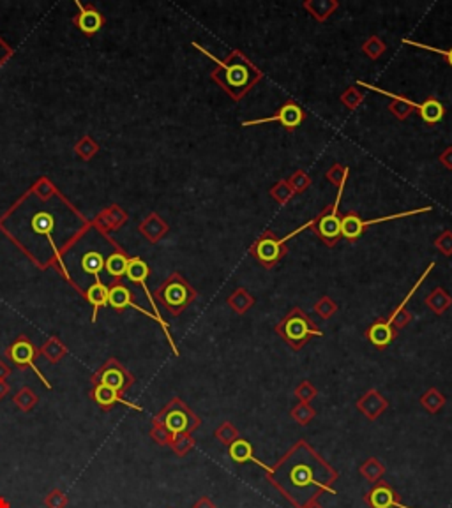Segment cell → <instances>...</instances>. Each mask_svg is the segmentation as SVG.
<instances>
[{
	"label": "cell",
	"mask_w": 452,
	"mask_h": 508,
	"mask_svg": "<svg viewBox=\"0 0 452 508\" xmlns=\"http://www.w3.org/2000/svg\"><path fill=\"white\" fill-rule=\"evenodd\" d=\"M304 508H325V507H323V505H320V501H313V503L306 505Z\"/></svg>",
	"instance_id": "cell-46"
},
{
	"label": "cell",
	"mask_w": 452,
	"mask_h": 508,
	"mask_svg": "<svg viewBox=\"0 0 452 508\" xmlns=\"http://www.w3.org/2000/svg\"><path fill=\"white\" fill-rule=\"evenodd\" d=\"M166 229H168L166 228V225L161 221V219H159L158 216H156V214H150L145 221L140 225V233H142L143 236H147L150 242H158L159 238L165 235Z\"/></svg>",
	"instance_id": "cell-24"
},
{
	"label": "cell",
	"mask_w": 452,
	"mask_h": 508,
	"mask_svg": "<svg viewBox=\"0 0 452 508\" xmlns=\"http://www.w3.org/2000/svg\"><path fill=\"white\" fill-rule=\"evenodd\" d=\"M43 503L46 508H66L69 500H67L64 491H60V489H51L50 493L44 496Z\"/></svg>",
	"instance_id": "cell-36"
},
{
	"label": "cell",
	"mask_w": 452,
	"mask_h": 508,
	"mask_svg": "<svg viewBox=\"0 0 452 508\" xmlns=\"http://www.w3.org/2000/svg\"><path fill=\"white\" fill-rule=\"evenodd\" d=\"M105 263H107L105 252L96 251V249L82 252V258H80V268H82V272L85 274V276H94L96 283H101L99 274H101V270L105 268Z\"/></svg>",
	"instance_id": "cell-20"
},
{
	"label": "cell",
	"mask_w": 452,
	"mask_h": 508,
	"mask_svg": "<svg viewBox=\"0 0 452 508\" xmlns=\"http://www.w3.org/2000/svg\"><path fill=\"white\" fill-rule=\"evenodd\" d=\"M149 274H150L149 265H147L145 261L142 260V258H138V256L129 258V261H127V268H126V277L133 284H138V286L143 288V292H145L147 299H149L150 305H152V309H154V314L161 318V314H159V311H158V305H156V300L152 299V295H150V292H149V288H147V284H145Z\"/></svg>",
	"instance_id": "cell-15"
},
{
	"label": "cell",
	"mask_w": 452,
	"mask_h": 508,
	"mask_svg": "<svg viewBox=\"0 0 452 508\" xmlns=\"http://www.w3.org/2000/svg\"><path fill=\"white\" fill-rule=\"evenodd\" d=\"M127 221V214L124 212L118 205H111L108 209L102 210L98 217H96V226L99 228V232L102 233H110L117 232V229L123 228L124 223Z\"/></svg>",
	"instance_id": "cell-19"
},
{
	"label": "cell",
	"mask_w": 452,
	"mask_h": 508,
	"mask_svg": "<svg viewBox=\"0 0 452 508\" xmlns=\"http://www.w3.org/2000/svg\"><path fill=\"white\" fill-rule=\"evenodd\" d=\"M428 305L433 309V311L437 312V314H442V312L451 305V299H449V295H444V293L438 290L435 295L428 299Z\"/></svg>",
	"instance_id": "cell-37"
},
{
	"label": "cell",
	"mask_w": 452,
	"mask_h": 508,
	"mask_svg": "<svg viewBox=\"0 0 452 508\" xmlns=\"http://www.w3.org/2000/svg\"><path fill=\"white\" fill-rule=\"evenodd\" d=\"M359 473H361L362 477L366 478L370 484H377V482H380L381 477L386 475V466H383L381 461H378L377 457H370V459H366V461L359 466Z\"/></svg>",
	"instance_id": "cell-26"
},
{
	"label": "cell",
	"mask_w": 452,
	"mask_h": 508,
	"mask_svg": "<svg viewBox=\"0 0 452 508\" xmlns=\"http://www.w3.org/2000/svg\"><path fill=\"white\" fill-rule=\"evenodd\" d=\"M362 233H364V221L361 217L355 216V214L341 217V236H345L346 241H357Z\"/></svg>",
	"instance_id": "cell-25"
},
{
	"label": "cell",
	"mask_w": 452,
	"mask_h": 508,
	"mask_svg": "<svg viewBox=\"0 0 452 508\" xmlns=\"http://www.w3.org/2000/svg\"><path fill=\"white\" fill-rule=\"evenodd\" d=\"M195 445H197V442L191 434H175L172 443H170V449L177 457H186L195 449Z\"/></svg>",
	"instance_id": "cell-30"
},
{
	"label": "cell",
	"mask_w": 452,
	"mask_h": 508,
	"mask_svg": "<svg viewBox=\"0 0 452 508\" xmlns=\"http://www.w3.org/2000/svg\"><path fill=\"white\" fill-rule=\"evenodd\" d=\"M156 299L159 303H163V308L170 312L172 316H179L184 312L189 303L197 299V292H195L191 284L181 276V274H172L156 292Z\"/></svg>",
	"instance_id": "cell-5"
},
{
	"label": "cell",
	"mask_w": 452,
	"mask_h": 508,
	"mask_svg": "<svg viewBox=\"0 0 452 508\" xmlns=\"http://www.w3.org/2000/svg\"><path fill=\"white\" fill-rule=\"evenodd\" d=\"M91 382L92 385L110 386L115 392L124 395L134 385L136 379H134V376L131 375V370L126 366H123L117 359L111 357V359H108L107 362L96 370L94 375H92Z\"/></svg>",
	"instance_id": "cell-7"
},
{
	"label": "cell",
	"mask_w": 452,
	"mask_h": 508,
	"mask_svg": "<svg viewBox=\"0 0 452 508\" xmlns=\"http://www.w3.org/2000/svg\"><path fill=\"white\" fill-rule=\"evenodd\" d=\"M91 399L99 406V408H101L102 411L114 410L115 404H124L134 411H143L142 406L134 404V402H129L127 399H124L123 395L118 394V392H115L114 388H110V386H105V385H92Z\"/></svg>",
	"instance_id": "cell-13"
},
{
	"label": "cell",
	"mask_w": 452,
	"mask_h": 508,
	"mask_svg": "<svg viewBox=\"0 0 452 508\" xmlns=\"http://www.w3.org/2000/svg\"><path fill=\"white\" fill-rule=\"evenodd\" d=\"M336 309H338V308H336V303L334 302H330L329 299H323L322 302H318L315 305V311L318 312V314L322 316V318H330V316H332L336 312Z\"/></svg>",
	"instance_id": "cell-40"
},
{
	"label": "cell",
	"mask_w": 452,
	"mask_h": 508,
	"mask_svg": "<svg viewBox=\"0 0 452 508\" xmlns=\"http://www.w3.org/2000/svg\"><path fill=\"white\" fill-rule=\"evenodd\" d=\"M0 508H11V503L4 496H0Z\"/></svg>",
	"instance_id": "cell-45"
},
{
	"label": "cell",
	"mask_w": 452,
	"mask_h": 508,
	"mask_svg": "<svg viewBox=\"0 0 452 508\" xmlns=\"http://www.w3.org/2000/svg\"><path fill=\"white\" fill-rule=\"evenodd\" d=\"M304 120V111L300 110L295 103H287L281 108L274 117L262 118V120H251V122H244V127L256 126V124H269V122H280L281 126L287 127V129H295L297 126H300Z\"/></svg>",
	"instance_id": "cell-14"
},
{
	"label": "cell",
	"mask_w": 452,
	"mask_h": 508,
	"mask_svg": "<svg viewBox=\"0 0 452 508\" xmlns=\"http://www.w3.org/2000/svg\"><path fill=\"white\" fill-rule=\"evenodd\" d=\"M275 332L283 337L284 343L291 350L299 351L300 348L306 346L315 335H322V330L316 328L313 319L299 308H293L280 323L275 325Z\"/></svg>",
	"instance_id": "cell-2"
},
{
	"label": "cell",
	"mask_w": 452,
	"mask_h": 508,
	"mask_svg": "<svg viewBox=\"0 0 452 508\" xmlns=\"http://www.w3.org/2000/svg\"><path fill=\"white\" fill-rule=\"evenodd\" d=\"M397 335V328L390 323L389 319H377L373 325L366 330V337L374 348H383L389 346Z\"/></svg>",
	"instance_id": "cell-16"
},
{
	"label": "cell",
	"mask_w": 452,
	"mask_h": 508,
	"mask_svg": "<svg viewBox=\"0 0 452 508\" xmlns=\"http://www.w3.org/2000/svg\"><path fill=\"white\" fill-rule=\"evenodd\" d=\"M228 455L233 462H237V464H248V462H253V464H256L258 468L264 469V471H269V469H271V466H267L265 462L256 459L255 449H253L251 443H249L248 440H244V438H239L237 442H233L232 445L228 446Z\"/></svg>",
	"instance_id": "cell-18"
},
{
	"label": "cell",
	"mask_w": 452,
	"mask_h": 508,
	"mask_svg": "<svg viewBox=\"0 0 452 508\" xmlns=\"http://www.w3.org/2000/svg\"><path fill=\"white\" fill-rule=\"evenodd\" d=\"M403 43L406 44H412V46H417V48H424V50H431V52L435 53H440V55H445V59L449 60V64L452 66V48L449 50V52H444V50H438V48H431V46H426V44H421V43H413V41H403Z\"/></svg>",
	"instance_id": "cell-41"
},
{
	"label": "cell",
	"mask_w": 452,
	"mask_h": 508,
	"mask_svg": "<svg viewBox=\"0 0 452 508\" xmlns=\"http://www.w3.org/2000/svg\"><path fill=\"white\" fill-rule=\"evenodd\" d=\"M75 152L83 159V161H91L99 152V145L91 138V136H83L75 147Z\"/></svg>",
	"instance_id": "cell-33"
},
{
	"label": "cell",
	"mask_w": 452,
	"mask_h": 508,
	"mask_svg": "<svg viewBox=\"0 0 452 508\" xmlns=\"http://www.w3.org/2000/svg\"><path fill=\"white\" fill-rule=\"evenodd\" d=\"M127 261H129V258H127V254L120 247L115 249V251H111L110 256L107 258L105 268H107V272L110 274L111 277H114L115 283H118V279H120V277L126 276Z\"/></svg>",
	"instance_id": "cell-22"
},
{
	"label": "cell",
	"mask_w": 452,
	"mask_h": 508,
	"mask_svg": "<svg viewBox=\"0 0 452 508\" xmlns=\"http://www.w3.org/2000/svg\"><path fill=\"white\" fill-rule=\"evenodd\" d=\"M343 193V184L339 187V194L336 198V203L332 209L325 210V212L320 216V219H316V233L322 236V241L329 245H334L338 242V238L341 236V217L338 216V205L339 200H341Z\"/></svg>",
	"instance_id": "cell-10"
},
{
	"label": "cell",
	"mask_w": 452,
	"mask_h": 508,
	"mask_svg": "<svg viewBox=\"0 0 452 508\" xmlns=\"http://www.w3.org/2000/svg\"><path fill=\"white\" fill-rule=\"evenodd\" d=\"M419 111H421L422 120H424V122H428V124L440 122L442 118H444V115H445L444 106H442V104L438 103L435 97H429V99H426L424 103H421V108H419Z\"/></svg>",
	"instance_id": "cell-28"
},
{
	"label": "cell",
	"mask_w": 452,
	"mask_h": 508,
	"mask_svg": "<svg viewBox=\"0 0 452 508\" xmlns=\"http://www.w3.org/2000/svg\"><path fill=\"white\" fill-rule=\"evenodd\" d=\"M421 404L428 413L437 415L445 406V395H442V392H438L437 388H431L421 397Z\"/></svg>",
	"instance_id": "cell-29"
},
{
	"label": "cell",
	"mask_w": 452,
	"mask_h": 508,
	"mask_svg": "<svg viewBox=\"0 0 452 508\" xmlns=\"http://www.w3.org/2000/svg\"><path fill=\"white\" fill-rule=\"evenodd\" d=\"M108 305H110V308H114L117 312H123L126 308H133L134 311L142 312V314H145V316H149V318L156 319V321L161 325L163 330H165V335H166V339H168V343H170V346H172L173 353L179 355V350H177V346L173 344L172 334H170L168 325H166L165 319L159 318V316H156L154 312L145 311V309L140 308V305H136V303L133 302V293H131L129 288L124 286V284H120V283L110 286V290H108Z\"/></svg>",
	"instance_id": "cell-8"
},
{
	"label": "cell",
	"mask_w": 452,
	"mask_h": 508,
	"mask_svg": "<svg viewBox=\"0 0 452 508\" xmlns=\"http://www.w3.org/2000/svg\"><path fill=\"white\" fill-rule=\"evenodd\" d=\"M193 508H217V507H216V503H214V501L210 500L208 496H201V498H198L197 501H195Z\"/></svg>",
	"instance_id": "cell-42"
},
{
	"label": "cell",
	"mask_w": 452,
	"mask_h": 508,
	"mask_svg": "<svg viewBox=\"0 0 452 508\" xmlns=\"http://www.w3.org/2000/svg\"><path fill=\"white\" fill-rule=\"evenodd\" d=\"M198 50L205 53L207 57H210L213 60H216L219 64L221 69H217L216 73L213 75L214 79L221 83V87L224 91H228L233 97H239L246 88L249 87V83H251V71H249V64L246 62L244 59L240 55H230V62H219L216 57H213L208 52H205L204 48H200L198 44H195Z\"/></svg>",
	"instance_id": "cell-3"
},
{
	"label": "cell",
	"mask_w": 452,
	"mask_h": 508,
	"mask_svg": "<svg viewBox=\"0 0 452 508\" xmlns=\"http://www.w3.org/2000/svg\"><path fill=\"white\" fill-rule=\"evenodd\" d=\"M108 290L110 288L105 283H94L92 286L87 288V292L83 293L87 299V302L92 305V323H96V318H98V312L101 308H107L108 305Z\"/></svg>",
	"instance_id": "cell-21"
},
{
	"label": "cell",
	"mask_w": 452,
	"mask_h": 508,
	"mask_svg": "<svg viewBox=\"0 0 452 508\" xmlns=\"http://www.w3.org/2000/svg\"><path fill=\"white\" fill-rule=\"evenodd\" d=\"M291 418H293L299 426H307L313 418H315L316 411L315 408L309 404V402H299V404L295 406L293 410L290 411Z\"/></svg>",
	"instance_id": "cell-32"
},
{
	"label": "cell",
	"mask_w": 452,
	"mask_h": 508,
	"mask_svg": "<svg viewBox=\"0 0 452 508\" xmlns=\"http://www.w3.org/2000/svg\"><path fill=\"white\" fill-rule=\"evenodd\" d=\"M295 395H297L299 402H311L316 397V388L309 382H302L295 388Z\"/></svg>",
	"instance_id": "cell-39"
},
{
	"label": "cell",
	"mask_w": 452,
	"mask_h": 508,
	"mask_svg": "<svg viewBox=\"0 0 452 508\" xmlns=\"http://www.w3.org/2000/svg\"><path fill=\"white\" fill-rule=\"evenodd\" d=\"M339 473L306 440L290 446L280 461L265 471V480L293 508L318 501L323 494H336Z\"/></svg>",
	"instance_id": "cell-1"
},
{
	"label": "cell",
	"mask_w": 452,
	"mask_h": 508,
	"mask_svg": "<svg viewBox=\"0 0 452 508\" xmlns=\"http://www.w3.org/2000/svg\"><path fill=\"white\" fill-rule=\"evenodd\" d=\"M311 225H313V221L307 223V225L302 226L300 229L307 228V226H311ZM300 229L293 232L291 235L284 236V238H275V236L272 235L271 232H267L264 236H262V238H260L258 242H256L255 245H253L251 254L256 258V260L260 261V263L265 265L267 268L274 267V265L278 263V261H280L281 258L284 256V254H287V249H284V242L290 241L291 236L297 235Z\"/></svg>",
	"instance_id": "cell-9"
},
{
	"label": "cell",
	"mask_w": 452,
	"mask_h": 508,
	"mask_svg": "<svg viewBox=\"0 0 452 508\" xmlns=\"http://www.w3.org/2000/svg\"><path fill=\"white\" fill-rule=\"evenodd\" d=\"M37 402H39V395L32 391L30 386H21L20 391L12 395V404L20 411H24V413H28V411L34 410Z\"/></svg>",
	"instance_id": "cell-27"
},
{
	"label": "cell",
	"mask_w": 452,
	"mask_h": 508,
	"mask_svg": "<svg viewBox=\"0 0 452 508\" xmlns=\"http://www.w3.org/2000/svg\"><path fill=\"white\" fill-rule=\"evenodd\" d=\"M389 408V402L383 395L380 394L378 391H368L366 394L362 395L361 399L357 401V410L361 411L362 415H366L370 420H377L380 415L386 413V410Z\"/></svg>",
	"instance_id": "cell-17"
},
{
	"label": "cell",
	"mask_w": 452,
	"mask_h": 508,
	"mask_svg": "<svg viewBox=\"0 0 452 508\" xmlns=\"http://www.w3.org/2000/svg\"><path fill=\"white\" fill-rule=\"evenodd\" d=\"M11 392V386H9L8 382H0V401L6 399V395H9Z\"/></svg>",
	"instance_id": "cell-44"
},
{
	"label": "cell",
	"mask_w": 452,
	"mask_h": 508,
	"mask_svg": "<svg viewBox=\"0 0 452 508\" xmlns=\"http://www.w3.org/2000/svg\"><path fill=\"white\" fill-rule=\"evenodd\" d=\"M11 375V367L4 362V360H0V382H6V378Z\"/></svg>",
	"instance_id": "cell-43"
},
{
	"label": "cell",
	"mask_w": 452,
	"mask_h": 508,
	"mask_svg": "<svg viewBox=\"0 0 452 508\" xmlns=\"http://www.w3.org/2000/svg\"><path fill=\"white\" fill-rule=\"evenodd\" d=\"M214 438H216L217 442L223 443L224 446H230L233 442H237L240 438L239 429L233 426L232 422H223L216 431H214Z\"/></svg>",
	"instance_id": "cell-31"
},
{
	"label": "cell",
	"mask_w": 452,
	"mask_h": 508,
	"mask_svg": "<svg viewBox=\"0 0 452 508\" xmlns=\"http://www.w3.org/2000/svg\"><path fill=\"white\" fill-rule=\"evenodd\" d=\"M154 420H158L159 424L166 427L170 433L175 434H193L195 431L200 429L201 420L197 413H195L182 399L173 397L168 404L159 411Z\"/></svg>",
	"instance_id": "cell-4"
},
{
	"label": "cell",
	"mask_w": 452,
	"mask_h": 508,
	"mask_svg": "<svg viewBox=\"0 0 452 508\" xmlns=\"http://www.w3.org/2000/svg\"><path fill=\"white\" fill-rule=\"evenodd\" d=\"M30 193L37 194V198L43 201H50L51 196H60L59 191L55 189V185L51 184L48 178H41V180H37V184L32 187Z\"/></svg>",
	"instance_id": "cell-34"
},
{
	"label": "cell",
	"mask_w": 452,
	"mask_h": 508,
	"mask_svg": "<svg viewBox=\"0 0 452 508\" xmlns=\"http://www.w3.org/2000/svg\"><path fill=\"white\" fill-rule=\"evenodd\" d=\"M75 4L78 8V15L73 16L71 23L76 25L87 37H92L94 34H98L105 27V21H107L105 20V15L101 11H98L96 6L92 4L83 6L78 0H76Z\"/></svg>",
	"instance_id": "cell-12"
},
{
	"label": "cell",
	"mask_w": 452,
	"mask_h": 508,
	"mask_svg": "<svg viewBox=\"0 0 452 508\" xmlns=\"http://www.w3.org/2000/svg\"><path fill=\"white\" fill-rule=\"evenodd\" d=\"M364 503L370 508H408L406 505L401 503L399 494L390 487L387 482L380 480L373 485V487L364 494Z\"/></svg>",
	"instance_id": "cell-11"
},
{
	"label": "cell",
	"mask_w": 452,
	"mask_h": 508,
	"mask_svg": "<svg viewBox=\"0 0 452 508\" xmlns=\"http://www.w3.org/2000/svg\"><path fill=\"white\" fill-rule=\"evenodd\" d=\"M150 438H152L154 442L158 443L161 446H170L173 440V434L166 429L163 424H159L158 420H154L152 418V427H150Z\"/></svg>",
	"instance_id": "cell-35"
},
{
	"label": "cell",
	"mask_w": 452,
	"mask_h": 508,
	"mask_svg": "<svg viewBox=\"0 0 452 508\" xmlns=\"http://www.w3.org/2000/svg\"><path fill=\"white\" fill-rule=\"evenodd\" d=\"M39 350L36 348V344L32 343L30 339L25 334L18 335V337L6 348V357L12 362V366L18 367V369H32L37 375V378L44 383L48 391L51 388V383L48 382L46 376L39 370V367L36 366V359L39 357Z\"/></svg>",
	"instance_id": "cell-6"
},
{
	"label": "cell",
	"mask_w": 452,
	"mask_h": 508,
	"mask_svg": "<svg viewBox=\"0 0 452 508\" xmlns=\"http://www.w3.org/2000/svg\"><path fill=\"white\" fill-rule=\"evenodd\" d=\"M39 353L43 355L44 359H46L50 364H57L67 355V346L59 337H50L46 343L39 348Z\"/></svg>",
	"instance_id": "cell-23"
},
{
	"label": "cell",
	"mask_w": 452,
	"mask_h": 508,
	"mask_svg": "<svg viewBox=\"0 0 452 508\" xmlns=\"http://www.w3.org/2000/svg\"><path fill=\"white\" fill-rule=\"evenodd\" d=\"M228 302H230V305H232V308L235 309L237 312H240V314H242V312H246V309L251 308L253 299L249 295H246L244 292H237L235 295H233L232 299L228 300Z\"/></svg>",
	"instance_id": "cell-38"
}]
</instances>
